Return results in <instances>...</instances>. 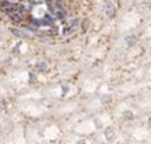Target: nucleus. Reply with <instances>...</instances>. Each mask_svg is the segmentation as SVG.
<instances>
[{
    "mask_svg": "<svg viewBox=\"0 0 151 144\" xmlns=\"http://www.w3.org/2000/svg\"><path fill=\"white\" fill-rule=\"evenodd\" d=\"M123 118L125 119H132L133 118V112L132 111H125V112H123Z\"/></svg>",
    "mask_w": 151,
    "mask_h": 144,
    "instance_id": "nucleus-6",
    "label": "nucleus"
},
{
    "mask_svg": "<svg viewBox=\"0 0 151 144\" xmlns=\"http://www.w3.org/2000/svg\"><path fill=\"white\" fill-rule=\"evenodd\" d=\"M76 144H86V141H85V140H78Z\"/></svg>",
    "mask_w": 151,
    "mask_h": 144,
    "instance_id": "nucleus-9",
    "label": "nucleus"
},
{
    "mask_svg": "<svg viewBox=\"0 0 151 144\" xmlns=\"http://www.w3.org/2000/svg\"><path fill=\"white\" fill-rule=\"evenodd\" d=\"M47 68V65L44 63H39V64H36V69H39V71H44V69Z\"/></svg>",
    "mask_w": 151,
    "mask_h": 144,
    "instance_id": "nucleus-5",
    "label": "nucleus"
},
{
    "mask_svg": "<svg viewBox=\"0 0 151 144\" xmlns=\"http://www.w3.org/2000/svg\"><path fill=\"white\" fill-rule=\"evenodd\" d=\"M51 13H53L54 17H57V18H60V19L65 18V10L61 6H57L54 8H51Z\"/></svg>",
    "mask_w": 151,
    "mask_h": 144,
    "instance_id": "nucleus-2",
    "label": "nucleus"
},
{
    "mask_svg": "<svg viewBox=\"0 0 151 144\" xmlns=\"http://www.w3.org/2000/svg\"><path fill=\"white\" fill-rule=\"evenodd\" d=\"M114 11H115V6H114V3L111 0H108L107 3H105V13H107L110 17H112Z\"/></svg>",
    "mask_w": 151,
    "mask_h": 144,
    "instance_id": "nucleus-3",
    "label": "nucleus"
},
{
    "mask_svg": "<svg viewBox=\"0 0 151 144\" xmlns=\"http://www.w3.org/2000/svg\"><path fill=\"white\" fill-rule=\"evenodd\" d=\"M94 123H96V126H97L99 129H100L101 126H103V125H101V122H100V121H99V119H96V121H94Z\"/></svg>",
    "mask_w": 151,
    "mask_h": 144,
    "instance_id": "nucleus-8",
    "label": "nucleus"
},
{
    "mask_svg": "<svg viewBox=\"0 0 151 144\" xmlns=\"http://www.w3.org/2000/svg\"><path fill=\"white\" fill-rule=\"evenodd\" d=\"M125 42L129 46H133V44L136 43V36L134 35H128V36H125Z\"/></svg>",
    "mask_w": 151,
    "mask_h": 144,
    "instance_id": "nucleus-4",
    "label": "nucleus"
},
{
    "mask_svg": "<svg viewBox=\"0 0 151 144\" xmlns=\"http://www.w3.org/2000/svg\"><path fill=\"white\" fill-rule=\"evenodd\" d=\"M104 137L107 138L108 143H114L115 138H117V133H115V130H114L112 127H107L104 130Z\"/></svg>",
    "mask_w": 151,
    "mask_h": 144,
    "instance_id": "nucleus-1",
    "label": "nucleus"
},
{
    "mask_svg": "<svg viewBox=\"0 0 151 144\" xmlns=\"http://www.w3.org/2000/svg\"><path fill=\"white\" fill-rule=\"evenodd\" d=\"M110 101H111V97H110L108 94H105V96H103V97H101V103H103V104H105V103H110Z\"/></svg>",
    "mask_w": 151,
    "mask_h": 144,
    "instance_id": "nucleus-7",
    "label": "nucleus"
},
{
    "mask_svg": "<svg viewBox=\"0 0 151 144\" xmlns=\"http://www.w3.org/2000/svg\"><path fill=\"white\" fill-rule=\"evenodd\" d=\"M148 126H150V127H151V116H150V118H148Z\"/></svg>",
    "mask_w": 151,
    "mask_h": 144,
    "instance_id": "nucleus-10",
    "label": "nucleus"
}]
</instances>
